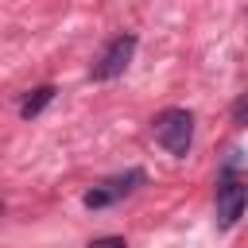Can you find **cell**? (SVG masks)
I'll return each mask as SVG.
<instances>
[{
	"mask_svg": "<svg viewBox=\"0 0 248 248\" xmlns=\"http://www.w3.org/2000/svg\"><path fill=\"white\" fill-rule=\"evenodd\" d=\"M132 54H136V35H132V31L112 35V39L105 43V50L97 54V62L89 66V78H93V81H112V78H120V74L128 70Z\"/></svg>",
	"mask_w": 248,
	"mask_h": 248,
	"instance_id": "2",
	"label": "cell"
},
{
	"mask_svg": "<svg viewBox=\"0 0 248 248\" xmlns=\"http://www.w3.org/2000/svg\"><path fill=\"white\" fill-rule=\"evenodd\" d=\"M244 202H248V186L240 182V178H225L221 186H217V221L229 229V225H236L240 217H244Z\"/></svg>",
	"mask_w": 248,
	"mask_h": 248,
	"instance_id": "4",
	"label": "cell"
},
{
	"mask_svg": "<svg viewBox=\"0 0 248 248\" xmlns=\"http://www.w3.org/2000/svg\"><path fill=\"white\" fill-rule=\"evenodd\" d=\"M151 132H155V143L170 155H186L190 143H194V112L190 108H163L155 120H151Z\"/></svg>",
	"mask_w": 248,
	"mask_h": 248,
	"instance_id": "1",
	"label": "cell"
},
{
	"mask_svg": "<svg viewBox=\"0 0 248 248\" xmlns=\"http://www.w3.org/2000/svg\"><path fill=\"white\" fill-rule=\"evenodd\" d=\"M244 116H248V97L240 93V97H236V105H232V120H236V128L244 124Z\"/></svg>",
	"mask_w": 248,
	"mask_h": 248,
	"instance_id": "7",
	"label": "cell"
},
{
	"mask_svg": "<svg viewBox=\"0 0 248 248\" xmlns=\"http://www.w3.org/2000/svg\"><path fill=\"white\" fill-rule=\"evenodd\" d=\"M89 248H128V240L124 236H97V240H89Z\"/></svg>",
	"mask_w": 248,
	"mask_h": 248,
	"instance_id": "6",
	"label": "cell"
},
{
	"mask_svg": "<svg viewBox=\"0 0 248 248\" xmlns=\"http://www.w3.org/2000/svg\"><path fill=\"white\" fill-rule=\"evenodd\" d=\"M54 93H58L54 85H39V89H31V93H27L23 101H19V116H23V120L39 116V112H43V108H46V105L54 101Z\"/></svg>",
	"mask_w": 248,
	"mask_h": 248,
	"instance_id": "5",
	"label": "cell"
},
{
	"mask_svg": "<svg viewBox=\"0 0 248 248\" xmlns=\"http://www.w3.org/2000/svg\"><path fill=\"white\" fill-rule=\"evenodd\" d=\"M0 213H4V205H0Z\"/></svg>",
	"mask_w": 248,
	"mask_h": 248,
	"instance_id": "8",
	"label": "cell"
},
{
	"mask_svg": "<svg viewBox=\"0 0 248 248\" xmlns=\"http://www.w3.org/2000/svg\"><path fill=\"white\" fill-rule=\"evenodd\" d=\"M147 182V174L140 170V167H132V170H124V174H112V178H105L101 186H93L81 202H85V209H105V205H112V202H120V198H128L132 190H140Z\"/></svg>",
	"mask_w": 248,
	"mask_h": 248,
	"instance_id": "3",
	"label": "cell"
}]
</instances>
